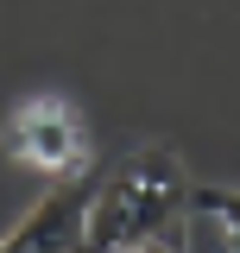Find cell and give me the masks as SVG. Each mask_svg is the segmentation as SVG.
<instances>
[{
	"instance_id": "1",
	"label": "cell",
	"mask_w": 240,
	"mask_h": 253,
	"mask_svg": "<svg viewBox=\"0 0 240 253\" xmlns=\"http://www.w3.org/2000/svg\"><path fill=\"white\" fill-rule=\"evenodd\" d=\"M190 165L171 146H133L120 152L89 196V234L82 253H114V247H139V241H164L177 234L183 209H190Z\"/></svg>"
},
{
	"instance_id": "2",
	"label": "cell",
	"mask_w": 240,
	"mask_h": 253,
	"mask_svg": "<svg viewBox=\"0 0 240 253\" xmlns=\"http://www.w3.org/2000/svg\"><path fill=\"white\" fill-rule=\"evenodd\" d=\"M0 152L19 171H38L51 184H70L89 171V114L70 101L63 89L19 95L0 121Z\"/></svg>"
},
{
	"instance_id": "3",
	"label": "cell",
	"mask_w": 240,
	"mask_h": 253,
	"mask_svg": "<svg viewBox=\"0 0 240 253\" xmlns=\"http://www.w3.org/2000/svg\"><path fill=\"white\" fill-rule=\"evenodd\" d=\"M89 196L95 177H70V184H51L26 215L6 228L0 253H82V234H89Z\"/></svg>"
},
{
	"instance_id": "4",
	"label": "cell",
	"mask_w": 240,
	"mask_h": 253,
	"mask_svg": "<svg viewBox=\"0 0 240 253\" xmlns=\"http://www.w3.org/2000/svg\"><path fill=\"white\" fill-rule=\"evenodd\" d=\"M171 241H177V253H240V190L196 184Z\"/></svg>"
},
{
	"instance_id": "5",
	"label": "cell",
	"mask_w": 240,
	"mask_h": 253,
	"mask_svg": "<svg viewBox=\"0 0 240 253\" xmlns=\"http://www.w3.org/2000/svg\"><path fill=\"white\" fill-rule=\"evenodd\" d=\"M114 253H177V241L164 234V241H139V247H114Z\"/></svg>"
}]
</instances>
